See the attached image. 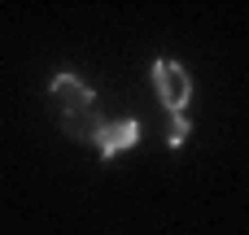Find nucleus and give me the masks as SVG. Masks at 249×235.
I'll return each mask as SVG.
<instances>
[{
    "mask_svg": "<svg viewBox=\"0 0 249 235\" xmlns=\"http://www.w3.org/2000/svg\"><path fill=\"white\" fill-rule=\"evenodd\" d=\"M101 126H105V118H101L96 109H83V113H66V118H61V131H66L74 144H92Z\"/></svg>",
    "mask_w": 249,
    "mask_h": 235,
    "instance_id": "nucleus-4",
    "label": "nucleus"
},
{
    "mask_svg": "<svg viewBox=\"0 0 249 235\" xmlns=\"http://www.w3.org/2000/svg\"><path fill=\"white\" fill-rule=\"evenodd\" d=\"M149 74H153L158 105H162L171 118H179V113L188 109V100H193V78H188V70H184L179 61H171V57H158Z\"/></svg>",
    "mask_w": 249,
    "mask_h": 235,
    "instance_id": "nucleus-1",
    "label": "nucleus"
},
{
    "mask_svg": "<svg viewBox=\"0 0 249 235\" xmlns=\"http://www.w3.org/2000/svg\"><path fill=\"white\" fill-rule=\"evenodd\" d=\"M48 96H53V105L61 109V118L66 113H83V109H96V92L79 78V74H53V83H48Z\"/></svg>",
    "mask_w": 249,
    "mask_h": 235,
    "instance_id": "nucleus-3",
    "label": "nucleus"
},
{
    "mask_svg": "<svg viewBox=\"0 0 249 235\" xmlns=\"http://www.w3.org/2000/svg\"><path fill=\"white\" fill-rule=\"evenodd\" d=\"M140 135H144V126H140V118H105V126L96 131V140H92V148L101 153V161H114L118 153H127V148H136L140 144Z\"/></svg>",
    "mask_w": 249,
    "mask_h": 235,
    "instance_id": "nucleus-2",
    "label": "nucleus"
},
{
    "mask_svg": "<svg viewBox=\"0 0 249 235\" xmlns=\"http://www.w3.org/2000/svg\"><path fill=\"white\" fill-rule=\"evenodd\" d=\"M188 135H193V122L179 113V118H171V131H166V148L171 153H179L184 144H188Z\"/></svg>",
    "mask_w": 249,
    "mask_h": 235,
    "instance_id": "nucleus-5",
    "label": "nucleus"
}]
</instances>
